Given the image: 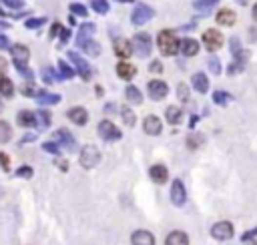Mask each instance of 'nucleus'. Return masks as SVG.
I'll use <instances>...</instances> for the list:
<instances>
[{
	"label": "nucleus",
	"instance_id": "b1692460",
	"mask_svg": "<svg viewBox=\"0 0 257 245\" xmlns=\"http://www.w3.org/2000/svg\"><path fill=\"white\" fill-rule=\"evenodd\" d=\"M135 73H137V69L133 67V64H129V62H119L117 64V75L121 76V78H125V80L133 78Z\"/></svg>",
	"mask_w": 257,
	"mask_h": 245
},
{
	"label": "nucleus",
	"instance_id": "3c124183",
	"mask_svg": "<svg viewBox=\"0 0 257 245\" xmlns=\"http://www.w3.org/2000/svg\"><path fill=\"white\" fill-rule=\"evenodd\" d=\"M8 46H10V40H8V37L0 35V51H2V48H8Z\"/></svg>",
	"mask_w": 257,
	"mask_h": 245
},
{
	"label": "nucleus",
	"instance_id": "c85d7f7f",
	"mask_svg": "<svg viewBox=\"0 0 257 245\" xmlns=\"http://www.w3.org/2000/svg\"><path fill=\"white\" fill-rule=\"evenodd\" d=\"M12 139V127L6 121H0V145H4Z\"/></svg>",
	"mask_w": 257,
	"mask_h": 245
},
{
	"label": "nucleus",
	"instance_id": "4be33fe9",
	"mask_svg": "<svg viewBox=\"0 0 257 245\" xmlns=\"http://www.w3.org/2000/svg\"><path fill=\"white\" fill-rule=\"evenodd\" d=\"M193 89L199 91V93H207L209 91V78H207V75H203V73L193 75Z\"/></svg>",
	"mask_w": 257,
	"mask_h": 245
},
{
	"label": "nucleus",
	"instance_id": "4468645a",
	"mask_svg": "<svg viewBox=\"0 0 257 245\" xmlns=\"http://www.w3.org/2000/svg\"><path fill=\"white\" fill-rule=\"evenodd\" d=\"M115 55L119 57V58H129L131 55H133V44L127 40V38H117L115 40Z\"/></svg>",
	"mask_w": 257,
	"mask_h": 245
},
{
	"label": "nucleus",
	"instance_id": "f704fd0d",
	"mask_svg": "<svg viewBox=\"0 0 257 245\" xmlns=\"http://www.w3.org/2000/svg\"><path fill=\"white\" fill-rule=\"evenodd\" d=\"M207 67H209V71L213 75H221V60L217 57H209L207 58Z\"/></svg>",
	"mask_w": 257,
	"mask_h": 245
},
{
	"label": "nucleus",
	"instance_id": "bb28decb",
	"mask_svg": "<svg viewBox=\"0 0 257 245\" xmlns=\"http://www.w3.org/2000/svg\"><path fill=\"white\" fill-rule=\"evenodd\" d=\"M181 119H183V111H181L179 107H169V109H167V121H169L171 125H179Z\"/></svg>",
	"mask_w": 257,
	"mask_h": 245
},
{
	"label": "nucleus",
	"instance_id": "a19ab883",
	"mask_svg": "<svg viewBox=\"0 0 257 245\" xmlns=\"http://www.w3.org/2000/svg\"><path fill=\"white\" fill-rule=\"evenodd\" d=\"M42 78H44V83L53 85V83H55V80H57L59 76L55 75V71H53V69H42Z\"/></svg>",
	"mask_w": 257,
	"mask_h": 245
},
{
	"label": "nucleus",
	"instance_id": "39448f33",
	"mask_svg": "<svg viewBox=\"0 0 257 245\" xmlns=\"http://www.w3.org/2000/svg\"><path fill=\"white\" fill-rule=\"evenodd\" d=\"M99 137L102 139V141H119L123 137V133L119 131L111 121H100L99 123Z\"/></svg>",
	"mask_w": 257,
	"mask_h": 245
},
{
	"label": "nucleus",
	"instance_id": "49530a36",
	"mask_svg": "<svg viewBox=\"0 0 257 245\" xmlns=\"http://www.w3.org/2000/svg\"><path fill=\"white\" fill-rule=\"evenodd\" d=\"M22 94H26V96H37V91H34V87H32V83H28L26 87L22 85Z\"/></svg>",
	"mask_w": 257,
	"mask_h": 245
},
{
	"label": "nucleus",
	"instance_id": "cd10ccee",
	"mask_svg": "<svg viewBox=\"0 0 257 245\" xmlns=\"http://www.w3.org/2000/svg\"><path fill=\"white\" fill-rule=\"evenodd\" d=\"M0 94L8 96V99L14 94V85H12V80L6 78V76H0Z\"/></svg>",
	"mask_w": 257,
	"mask_h": 245
},
{
	"label": "nucleus",
	"instance_id": "20e7f679",
	"mask_svg": "<svg viewBox=\"0 0 257 245\" xmlns=\"http://www.w3.org/2000/svg\"><path fill=\"white\" fill-rule=\"evenodd\" d=\"M153 16H155V10H153L151 6H147V4H139L135 10H133V14H131V22L135 24V26H143V24H147Z\"/></svg>",
	"mask_w": 257,
	"mask_h": 245
},
{
	"label": "nucleus",
	"instance_id": "9b49d317",
	"mask_svg": "<svg viewBox=\"0 0 257 245\" xmlns=\"http://www.w3.org/2000/svg\"><path fill=\"white\" fill-rule=\"evenodd\" d=\"M143 129H145V133H147V135H151V137L161 135V131H163L161 119H159V117H155V115L145 117V121H143Z\"/></svg>",
	"mask_w": 257,
	"mask_h": 245
},
{
	"label": "nucleus",
	"instance_id": "37998d69",
	"mask_svg": "<svg viewBox=\"0 0 257 245\" xmlns=\"http://www.w3.org/2000/svg\"><path fill=\"white\" fill-rule=\"evenodd\" d=\"M46 22V19H28L26 20V28H40Z\"/></svg>",
	"mask_w": 257,
	"mask_h": 245
},
{
	"label": "nucleus",
	"instance_id": "2f4dec72",
	"mask_svg": "<svg viewBox=\"0 0 257 245\" xmlns=\"http://www.w3.org/2000/svg\"><path fill=\"white\" fill-rule=\"evenodd\" d=\"M121 117H123V123H125L127 127H133V125L137 123L135 113H133L129 107H123V109H121Z\"/></svg>",
	"mask_w": 257,
	"mask_h": 245
},
{
	"label": "nucleus",
	"instance_id": "393cba45",
	"mask_svg": "<svg viewBox=\"0 0 257 245\" xmlns=\"http://www.w3.org/2000/svg\"><path fill=\"white\" fill-rule=\"evenodd\" d=\"M37 101L40 105H57V103H60V94H53V93L40 91V93H37Z\"/></svg>",
	"mask_w": 257,
	"mask_h": 245
},
{
	"label": "nucleus",
	"instance_id": "bf43d9fd",
	"mask_svg": "<svg viewBox=\"0 0 257 245\" xmlns=\"http://www.w3.org/2000/svg\"><path fill=\"white\" fill-rule=\"evenodd\" d=\"M8 28V24L6 22H0V30H6Z\"/></svg>",
	"mask_w": 257,
	"mask_h": 245
},
{
	"label": "nucleus",
	"instance_id": "052dcab7",
	"mask_svg": "<svg viewBox=\"0 0 257 245\" xmlns=\"http://www.w3.org/2000/svg\"><path fill=\"white\" fill-rule=\"evenodd\" d=\"M253 19H255V20H257V4H255V6H253Z\"/></svg>",
	"mask_w": 257,
	"mask_h": 245
},
{
	"label": "nucleus",
	"instance_id": "412c9836",
	"mask_svg": "<svg viewBox=\"0 0 257 245\" xmlns=\"http://www.w3.org/2000/svg\"><path fill=\"white\" fill-rule=\"evenodd\" d=\"M215 19H217V22H219L221 26H233V24H235V12L229 10V8H223V10L217 12Z\"/></svg>",
	"mask_w": 257,
	"mask_h": 245
},
{
	"label": "nucleus",
	"instance_id": "0eeeda50",
	"mask_svg": "<svg viewBox=\"0 0 257 245\" xmlns=\"http://www.w3.org/2000/svg\"><path fill=\"white\" fill-rule=\"evenodd\" d=\"M211 235L217 239V241H227L233 237V225L229 221H219L211 227Z\"/></svg>",
	"mask_w": 257,
	"mask_h": 245
},
{
	"label": "nucleus",
	"instance_id": "e433bc0d",
	"mask_svg": "<svg viewBox=\"0 0 257 245\" xmlns=\"http://www.w3.org/2000/svg\"><path fill=\"white\" fill-rule=\"evenodd\" d=\"M42 149H44L46 153L59 155V153H60V145H59V143H53V141H46V143H42Z\"/></svg>",
	"mask_w": 257,
	"mask_h": 245
},
{
	"label": "nucleus",
	"instance_id": "f03ea898",
	"mask_svg": "<svg viewBox=\"0 0 257 245\" xmlns=\"http://www.w3.org/2000/svg\"><path fill=\"white\" fill-rule=\"evenodd\" d=\"M99 161H100V151L97 149L95 145H87V147H82V149H80V159H79V163H80L84 169L97 167Z\"/></svg>",
	"mask_w": 257,
	"mask_h": 245
},
{
	"label": "nucleus",
	"instance_id": "2eb2a0df",
	"mask_svg": "<svg viewBox=\"0 0 257 245\" xmlns=\"http://www.w3.org/2000/svg\"><path fill=\"white\" fill-rule=\"evenodd\" d=\"M131 243L133 245H155V237H153L151 231H145V229H139L131 235Z\"/></svg>",
	"mask_w": 257,
	"mask_h": 245
},
{
	"label": "nucleus",
	"instance_id": "9d476101",
	"mask_svg": "<svg viewBox=\"0 0 257 245\" xmlns=\"http://www.w3.org/2000/svg\"><path fill=\"white\" fill-rule=\"evenodd\" d=\"M171 201H173V205H177V207H183L187 201V191H185V187L179 179H175L173 185H171Z\"/></svg>",
	"mask_w": 257,
	"mask_h": 245
},
{
	"label": "nucleus",
	"instance_id": "7c9ffc66",
	"mask_svg": "<svg viewBox=\"0 0 257 245\" xmlns=\"http://www.w3.org/2000/svg\"><path fill=\"white\" fill-rule=\"evenodd\" d=\"M93 32H95V24H91V22L82 24L80 30H79V40H77V42H80V40H89V38L93 37Z\"/></svg>",
	"mask_w": 257,
	"mask_h": 245
},
{
	"label": "nucleus",
	"instance_id": "603ef678",
	"mask_svg": "<svg viewBox=\"0 0 257 245\" xmlns=\"http://www.w3.org/2000/svg\"><path fill=\"white\" fill-rule=\"evenodd\" d=\"M6 69H8V62L0 57V76H4V73H6Z\"/></svg>",
	"mask_w": 257,
	"mask_h": 245
},
{
	"label": "nucleus",
	"instance_id": "5fc2aeb1",
	"mask_svg": "<svg viewBox=\"0 0 257 245\" xmlns=\"http://www.w3.org/2000/svg\"><path fill=\"white\" fill-rule=\"evenodd\" d=\"M59 35H60V38H62V42H66V40H68V37H71V32H68L66 28H60V32H59Z\"/></svg>",
	"mask_w": 257,
	"mask_h": 245
},
{
	"label": "nucleus",
	"instance_id": "de8ad7c7",
	"mask_svg": "<svg viewBox=\"0 0 257 245\" xmlns=\"http://www.w3.org/2000/svg\"><path fill=\"white\" fill-rule=\"evenodd\" d=\"M255 235H257V227H253V229H249L247 233H243L241 235V241H251Z\"/></svg>",
	"mask_w": 257,
	"mask_h": 245
},
{
	"label": "nucleus",
	"instance_id": "7ed1b4c3",
	"mask_svg": "<svg viewBox=\"0 0 257 245\" xmlns=\"http://www.w3.org/2000/svg\"><path fill=\"white\" fill-rule=\"evenodd\" d=\"M133 53H137L139 57H149L151 51H153V42H151V37L147 32H139V35H135L133 38Z\"/></svg>",
	"mask_w": 257,
	"mask_h": 245
},
{
	"label": "nucleus",
	"instance_id": "6ab92c4d",
	"mask_svg": "<svg viewBox=\"0 0 257 245\" xmlns=\"http://www.w3.org/2000/svg\"><path fill=\"white\" fill-rule=\"evenodd\" d=\"M16 123L22 129H30V127H37V117L32 115V111H20L19 115H16Z\"/></svg>",
	"mask_w": 257,
	"mask_h": 245
},
{
	"label": "nucleus",
	"instance_id": "aec40b11",
	"mask_svg": "<svg viewBox=\"0 0 257 245\" xmlns=\"http://www.w3.org/2000/svg\"><path fill=\"white\" fill-rule=\"evenodd\" d=\"M165 245H189V237L185 231H171L165 239Z\"/></svg>",
	"mask_w": 257,
	"mask_h": 245
},
{
	"label": "nucleus",
	"instance_id": "473e14b6",
	"mask_svg": "<svg viewBox=\"0 0 257 245\" xmlns=\"http://www.w3.org/2000/svg\"><path fill=\"white\" fill-rule=\"evenodd\" d=\"M91 6H93V10L97 14H107L109 12V2H107V0H93Z\"/></svg>",
	"mask_w": 257,
	"mask_h": 245
},
{
	"label": "nucleus",
	"instance_id": "72a5a7b5",
	"mask_svg": "<svg viewBox=\"0 0 257 245\" xmlns=\"http://www.w3.org/2000/svg\"><path fill=\"white\" fill-rule=\"evenodd\" d=\"M59 71H60V76H62V78H73V76H75V71L68 67L64 60H59Z\"/></svg>",
	"mask_w": 257,
	"mask_h": 245
},
{
	"label": "nucleus",
	"instance_id": "423d86ee",
	"mask_svg": "<svg viewBox=\"0 0 257 245\" xmlns=\"http://www.w3.org/2000/svg\"><path fill=\"white\" fill-rule=\"evenodd\" d=\"M203 44L207 51H217V48L223 46V35L215 28H209L203 32Z\"/></svg>",
	"mask_w": 257,
	"mask_h": 245
},
{
	"label": "nucleus",
	"instance_id": "09e8293b",
	"mask_svg": "<svg viewBox=\"0 0 257 245\" xmlns=\"http://www.w3.org/2000/svg\"><path fill=\"white\" fill-rule=\"evenodd\" d=\"M2 2L6 6H10V8H20L22 6V0H2Z\"/></svg>",
	"mask_w": 257,
	"mask_h": 245
},
{
	"label": "nucleus",
	"instance_id": "8fccbe9b",
	"mask_svg": "<svg viewBox=\"0 0 257 245\" xmlns=\"http://www.w3.org/2000/svg\"><path fill=\"white\" fill-rule=\"evenodd\" d=\"M153 73H161L163 71V64L159 62V60H155V62H151V67H149Z\"/></svg>",
	"mask_w": 257,
	"mask_h": 245
},
{
	"label": "nucleus",
	"instance_id": "0e129e2a",
	"mask_svg": "<svg viewBox=\"0 0 257 245\" xmlns=\"http://www.w3.org/2000/svg\"><path fill=\"white\" fill-rule=\"evenodd\" d=\"M0 195H2V189H0Z\"/></svg>",
	"mask_w": 257,
	"mask_h": 245
},
{
	"label": "nucleus",
	"instance_id": "13d9d810",
	"mask_svg": "<svg viewBox=\"0 0 257 245\" xmlns=\"http://www.w3.org/2000/svg\"><path fill=\"white\" fill-rule=\"evenodd\" d=\"M105 113H115V103H109V105L105 107Z\"/></svg>",
	"mask_w": 257,
	"mask_h": 245
},
{
	"label": "nucleus",
	"instance_id": "6e6d98bb",
	"mask_svg": "<svg viewBox=\"0 0 257 245\" xmlns=\"http://www.w3.org/2000/svg\"><path fill=\"white\" fill-rule=\"evenodd\" d=\"M249 40H251V42L257 40V28H249Z\"/></svg>",
	"mask_w": 257,
	"mask_h": 245
},
{
	"label": "nucleus",
	"instance_id": "ea45409f",
	"mask_svg": "<svg viewBox=\"0 0 257 245\" xmlns=\"http://www.w3.org/2000/svg\"><path fill=\"white\" fill-rule=\"evenodd\" d=\"M203 141H205L203 135H191L189 139H187V145H189V149H197V147H199Z\"/></svg>",
	"mask_w": 257,
	"mask_h": 245
},
{
	"label": "nucleus",
	"instance_id": "e2e57ef3",
	"mask_svg": "<svg viewBox=\"0 0 257 245\" xmlns=\"http://www.w3.org/2000/svg\"><path fill=\"white\" fill-rule=\"evenodd\" d=\"M0 113H2V101H0Z\"/></svg>",
	"mask_w": 257,
	"mask_h": 245
},
{
	"label": "nucleus",
	"instance_id": "f8f14e48",
	"mask_svg": "<svg viewBox=\"0 0 257 245\" xmlns=\"http://www.w3.org/2000/svg\"><path fill=\"white\" fill-rule=\"evenodd\" d=\"M55 139H57V143H60L64 149H68V151H77V141H75V137L68 133L66 129H60V131H57L55 133Z\"/></svg>",
	"mask_w": 257,
	"mask_h": 245
},
{
	"label": "nucleus",
	"instance_id": "a878e982",
	"mask_svg": "<svg viewBox=\"0 0 257 245\" xmlns=\"http://www.w3.org/2000/svg\"><path fill=\"white\" fill-rule=\"evenodd\" d=\"M125 96H127V101H129L131 105H141V103H143V94H141V91L137 89V87H133V85L127 87Z\"/></svg>",
	"mask_w": 257,
	"mask_h": 245
},
{
	"label": "nucleus",
	"instance_id": "c756f323",
	"mask_svg": "<svg viewBox=\"0 0 257 245\" xmlns=\"http://www.w3.org/2000/svg\"><path fill=\"white\" fill-rule=\"evenodd\" d=\"M213 101H215V105H219V107H225V105L231 103V94H229V93H223V91H215V93H213Z\"/></svg>",
	"mask_w": 257,
	"mask_h": 245
},
{
	"label": "nucleus",
	"instance_id": "5701e85b",
	"mask_svg": "<svg viewBox=\"0 0 257 245\" xmlns=\"http://www.w3.org/2000/svg\"><path fill=\"white\" fill-rule=\"evenodd\" d=\"M79 46H80V51L82 53H87V55H91V57H99L100 55V46L95 42V40H80L79 42Z\"/></svg>",
	"mask_w": 257,
	"mask_h": 245
},
{
	"label": "nucleus",
	"instance_id": "c03bdc74",
	"mask_svg": "<svg viewBox=\"0 0 257 245\" xmlns=\"http://www.w3.org/2000/svg\"><path fill=\"white\" fill-rule=\"evenodd\" d=\"M32 173H34V171H32V167H28V165H26V167H20L19 171H16V175L22 177V179H30Z\"/></svg>",
	"mask_w": 257,
	"mask_h": 245
},
{
	"label": "nucleus",
	"instance_id": "4d7b16f0",
	"mask_svg": "<svg viewBox=\"0 0 257 245\" xmlns=\"http://www.w3.org/2000/svg\"><path fill=\"white\" fill-rule=\"evenodd\" d=\"M60 28H62L60 24H55V26H53V32H50V37H57L59 32H60Z\"/></svg>",
	"mask_w": 257,
	"mask_h": 245
},
{
	"label": "nucleus",
	"instance_id": "864d4df0",
	"mask_svg": "<svg viewBox=\"0 0 257 245\" xmlns=\"http://www.w3.org/2000/svg\"><path fill=\"white\" fill-rule=\"evenodd\" d=\"M239 48H241V46H239V38L233 37V38H231V53H237Z\"/></svg>",
	"mask_w": 257,
	"mask_h": 245
},
{
	"label": "nucleus",
	"instance_id": "a18cd8bd",
	"mask_svg": "<svg viewBox=\"0 0 257 245\" xmlns=\"http://www.w3.org/2000/svg\"><path fill=\"white\" fill-rule=\"evenodd\" d=\"M0 167H2L4 171L10 169V157H8L6 153H0Z\"/></svg>",
	"mask_w": 257,
	"mask_h": 245
},
{
	"label": "nucleus",
	"instance_id": "680f3d73",
	"mask_svg": "<svg viewBox=\"0 0 257 245\" xmlns=\"http://www.w3.org/2000/svg\"><path fill=\"white\" fill-rule=\"evenodd\" d=\"M119 2H133V0H119Z\"/></svg>",
	"mask_w": 257,
	"mask_h": 245
},
{
	"label": "nucleus",
	"instance_id": "6e6552de",
	"mask_svg": "<svg viewBox=\"0 0 257 245\" xmlns=\"http://www.w3.org/2000/svg\"><path fill=\"white\" fill-rule=\"evenodd\" d=\"M68 58H71L73 62H75V67H77V71L80 73V78L82 80H91V76H93V71H91V67H89V62L84 60L79 53H75V51H71L68 53Z\"/></svg>",
	"mask_w": 257,
	"mask_h": 245
},
{
	"label": "nucleus",
	"instance_id": "4c0bfd02",
	"mask_svg": "<svg viewBox=\"0 0 257 245\" xmlns=\"http://www.w3.org/2000/svg\"><path fill=\"white\" fill-rule=\"evenodd\" d=\"M177 96L183 103H187V101H189V87H187V85H177Z\"/></svg>",
	"mask_w": 257,
	"mask_h": 245
},
{
	"label": "nucleus",
	"instance_id": "a211bd4d",
	"mask_svg": "<svg viewBox=\"0 0 257 245\" xmlns=\"http://www.w3.org/2000/svg\"><path fill=\"white\" fill-rule=\"evenodd\" d=\"M149 175H151L153 181L159 183V185L167 183V179H169V171H167V167H165V165H153V167H151V171H149Z\"/></svg>",
	"mask_w": 257,
	"mask_h": 245
},
{
	"label": "nucleus",
	"instance_id": "dca6fc26",
	"mask_svg": "<svg viewBox=\"0 0 257 245\" xmlns=\"http://www.w3.org/2000/svg\"><path fill=\"white\" fill-rule=\"evenodd\" d=\"M10 55H12V60L14 62H26L30 58V51H28V46H24V44H14V46H10Z\"/></svg>",
	"mask_w": 257,
	"mask_h": 245
},
{
	"label": "nucleus",
	"instance_id": "f3484780",
	"mask_svg": "<svg viewBox=\"0 0 257 245\" xmlns=\"http://www.w3.org/2000/svg\"><path fill=\"white\" fill-rule=\"evenodd\" d=\"M179 51L185 55V57H195L199 53V42L195 38H185L179 42Z\"/></svg>",
	"mask_w": 257,
	"mask_h": 245
},
{
	"label": "nucleus",
	"instance_id": "ddd939ff",
	"mask_svg": "<svg viewBox=\"0 0 257 245\" xmlns=\"http://www.w3.org/2000/svg\"><path fill=\"white\" fill-rule=\"evenodd\" d=\"M68 119H71L75 125H79V127H82V125H87L89 123V113H87V109H82V107H73V109H68Z\"/></svg>",
	"mask_w": 257,
	"mask_h": 245
},
{
	"label": "nucleus",
	"instance_id": "58836bf2",
	"mask_svg": "<svg viewBox=\"0 0 257 245\" xmlns=\"http://www.w3.org/2000/svg\"><path fill=\"white\" fill-rule=\"evenodd\" d=\"M68 10H71L73 14H77V16H87V6H82L79 2H73L71 6H68Z\"/></svg>",
	"mask_w": 257,
	"mask_h": 245
},
{
	"label": "nucleus",
	"instance_id": "f257e3e1",
	"mask_svg": "<svg viewBox=\"0 0 257 245\" xmlns=\"http://www.w3.org/2000/svg\"><path fill=\"white\" fill-rule=\"evenodd\" d=\"M157 44H159V51L163 57H175L179 51V40L177 35L173 30H161L159 37H157Z\"/></svg>",
	"mask_w": 257,
	"mask_h": 245
},
{
	"label": "nucleus",
	"instance_id": "1a4fd4ad",
	"mask_svg": "<svg viewBox=\"0 0 257 245\" xmlns=\"http://www.w3.org/2000/svg\"><path fill=\"white\" fill-rule=\"evenodd\" d=\"M149 94H151V99H153V101H161V99H165V96L169 94V87H167V83H163V80H159V78L151 80V83H149Z\"/></svg>",
	"mask_w": 257,
	"mask_h": 245
},
{
	"label": "nucleus",
	"instance_id": "79ce46f5",
	"mask_svg": "<svg viewBox=\"0 0 257 245\" xmlns=\"http://www.w3.org/2000/svg\"><path fill=\"white\" fill-rule=\"evenodd\" d=\"M39 129H46L50 125V115H48V111H40L39 113Z\"/></svg>",
	"mask_w": 257,
	"mask_h": 245
},
{
	"label": "nucleus",
	"instance_id": "c9c22d12",
	"mask_svg": "<svg viewBox=\"0 0 257 245\" xmlns=\"http://www.w3.org/2000/svg\"><path fill=\"white\" fill-rule=\"evenodd\" d=\"M217 4V0H199V2H195V8L199 10V12H207L211 6H215Z\"/></svg>",
	"mask_w": 257,
	"mask_h": 245
}]
</instances>
